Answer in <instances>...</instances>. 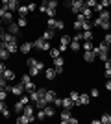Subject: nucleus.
<instances>
[{
	"instance_id": "1",
	"label": "nucleus",
	"mask_w": 111,
	"mask_h": 124,
	"mask_svg": "<svg viewBox=\"0 0 111 124\" xmlns=\"http://www.w3.org/2000/svg\"><path fill=\"white\" fill-rule=\"evenodd\" d=\"M30 102H32V100H30V94H28V93H24V94H21V98H19V102L15 104V108H13V109H15L17 113H21V111H22V108H24L26 104H30Z\"/></svg>"
},
{
	"instance_id": "2",
	"label": "nucleus",
	"mask_w": 111,
	"mask_h": 124,
	"mask_svg": "<svg viewBox=\"0 0 111 124\" xmlns=\"http://www.w3.org/2000/svg\"><path fill=\"white\" fill-rule=\"evenodd\" d=\"M33 48H37V50H44V52H48L52 46H50V41H46V39L39 37V39H35V41H33Z\"/></svg>"
},
{
	"instance_id": "3",
	"label": "nucleus",
	"mask_w": 111,
	"mask_h": 124,
	"mask_svg": "<svg viewBox=\"0 0 111 124\" xmlns=\"http://www.w3.org/2000/svg\"><path fill=\"white\" fill-rule=\"evenodd\" d=\"M6 91L11 94H15V96H21V94H24L26 91H24V85L22 83H17V85H9L7 83V87H6Z\"/></svg>"
},
{
	"instance_id": "4",
	"label": "nucleus",
	"mask_w": 111,
	"mask_h": 124,
	"mask_svg": "<svg viewBox=\"0 0 111 124\" xmlns=\"http://www.w3.org/2000/svg\"><path fill=\"white\" fill-rule=\"evenodd\" d=\"M83 6H85V0H70L69 2V8H70V11H72L74 15H78Z\"/></svg>"
},
{
	"instance_id": "5",
	"label": "nucleus",
	"mask_w": 111,
	"mask_h": 124,
	"mask_svg": "<svg viewBox=\"0 0 111 124\" xmlns=\"http://www.w3.org/2000/svg\"><path fill=\"white\" fill-rule=\"evenodd\" d=\"M59 120H61V122L63 124H78V119H74L72 115H70V111H67V109H63V113L59 115Z\"/></svg>"
},
{
	"instance_id": "6",
	"label": "nucleus",
	"mask_w": 111,
	"mask_h": 124,
	"mask_svg": "<svg viewBox=\"0 0 111 124\" xmlns=\"http://www.w3.org/2000/svg\"><path fill=\"white\" fill-rule=\"evenodd\" d=\"M41 70H44V63H43V61H39L35 67H28V74H30L32 78L41 76Z\"/></svg>"
},
{
	"instance_id": "7",
	"label": "nucleus",
	"mask_w": 111,
	"mask_h": 124,
	"mask_svg": "<svg viewBox=\"0 0 111 124\" xmlns=\"http://www.w3.org/2000/svg\"><path fill=\"white\" fill-rule=\"evenodd\" d=\"M44 93H46L44 87H37L33 93H30V100H32V102H37L39 98H44Z\"/></svg>"
},
{
	"instance_id": "8",
	"label": "nucleus",
	"mask_w": 111,
	"mask_h": 124,
	"mask_svg": "<svg viewBox=\"0 0 111 124\" xmlns=\"http://www.w3.org/2000/svg\"><path fill=\"white\" fill-rule=\"evenodd\" d=\"M93 26H96V28H102V30H111V21H100V19H95Z\"/></svg>"
},
{
	"instance_id": "9",
	"label": "nucleus",
	"mask_w": 111,
	"mask_h": 124,
	"mask_svg": "<svg viewBox=\"0 0 111 124\" xmlns=\"http://www.w3.org/2000/svg\"><path fill=\"white\" fill-rule=\"evenodd\" d=\"M69 45H70V37L69 35H61V39H59V50L61 52H65L67 48H69Z\"/></svg>"
},
{
	"instance_id": "10",
	"label": "nucleus",
	"mask_w": 111,
	"mask_h": 124,
	"mask_svg": "<svg viewBox=\"0 0 111 124\" xmlns=\"http://www.w3.org/2000/svg\"><path fill=\"white\" fill-rule=\"evenodd\" d=\"M32 48H33V43H30V41H24V43L21 45V46H19V52H22V54L26 56V54H30V52H32Z\"/></svg>"
},
{
	"instance_id": "11",
	"label": "nucleus",
	"mask_w": 111,
	"mask_h": 124,
	"mask_svg": "<svg viewBox=\"0 0 111 124\" xmlns=\"http://www.w3.org/2000/svg\"><path fill=\"white\" fill-rule=\"evenodd\" d=\"M83 59H85V63H93L96 59V52L95 50H85L83 52Z\"/></svg>"
},
{
	"instance_id": "12",
	"label": "nucleus",
	"mask_w": 111,
	"mask_h": 124,
	"mask_svg": "<svg viewBox=\"0 0 111 124\" xmlns=\"http://www.w3.org/2000/svg\"><path fill=\"white\" fill-rule=\"evenodd\" d=\"M109 48H111V45H107V43L102 41L100 45H95V48H93V50H95L96 54H100V52H109Z\"/></svg>"
},
{
	"instance_id": "13",
	"label": "nucleus",
	"mask_w": 111,
	"mask_h": 124,
	"mask_svg": "<svg viewBox=\"0 0 111 124\" xmlns=\"http://www.w3.org/2000/svg\"><path fill=\"white\" fill-rule=\"evenodd\" d=\"M58 98V94H56V91L54 89H46V93H44V100H46L48 104H52L54 100Z\"/></svg>"
},
{
	"instance_id": "14",
	"label": "nucleus",
	"mask_w": 111,
	"mask_h": 124,
	"mask_svg": "<svg viewBox=\"0 0 111 124\" xmlns=\"http://www.w3.org/2000/svg\"><path fill=\"white\" fill-rule=\"evenodd\" d=\"M89 102H91V94H87V93H80L78 106H89Z\"/></svg>"
},
{
	"instance_id": "15",
	"label": "nucleus",
	"mask_w": 111,
	"mask_h": 124,
	"mask_svg": "<svg viewBox=\"0 0 111 124\" xmlns=\"http://www.w3.org/2000/svg\"><path fill=\"white\" fill-rule=\"evenodd\" d=\"M6 30L9 31V33H13V35H17V33H19V30H21V26L17 24V22H7V28H6Z\"/></svg>"
},
{
	"instance_id": "16",
	"label": "nucleus",
	"mask_w": 111,
	"mask_h": 124,
	"mask_svg": "<svg viewBox=\"0 0 111 124\" xmlns=\"http://www.w3.org/2000/svg\"><path fill=\"white\" fill-rule=\"evenodd\" d=\"M2 41H4V45L6 43H17V35H13V33H9V31H4Z\"/></svg>"
},
{
	"instance_id": "17",
	"label": "nucleus",
	"mask_w": 111,
	"mask_h": 124,
	"mask_svg": "<svg viewBox=\"0 0 111 124\" xmlns=\"http://www.w3.org/2000/svg\"><path fill=\"white\" fill-rule=\"evenodd\" d=\"M74 106H76V104H74L72 100H70V96L63 98V102H61V108H63V109H67V111H70V109H72Z\"/></svg>"
},
{
	"instance_id": "18",
	"label": "nucleus",
	"mask_w": 111,
	"mask_h": 124,
	"mask_svg": "<svg viewBox=\"0 0 111 124\" xmlns=\"http://www.w3.org/2000/svg\"><path fill=\"white\" fill-rule=\"evenodd\" d=\"M4 46L9 54H17V52H19V45H17V43H6Z\"/></svg>"
},
{
	"instance_id": "19",
	"label": "nucleus",
	"mask_w": 111,
	"mask_h": 124,
	"mask_svg": "<svg viewBox=\"0 0 111 124\" xmlns=\"http://www.w3.org/2000/svg\"><path fill=\"white\" fill-rule=\"evenodd\" d=\"M2 76H4L7 82H13V80H15V70H13V69H6Z\"/></svg>"
},
{
	"instance_id": "20",
	"label": "nucleus",
	"mask_w": 111,
	"mask_h": 124,
	"mask_svg": "<svg viewBox=\"0 0 111 124\" xmlns=\"http://www.w3.org/2000/svg\"><path fill=\"white\" fill-rule=\"evenodd\" d=\"M22 113L26 115V117H35V113H33V106H32V104H26V106L22 108Z\"/></svg>"
},
{
	"instance_id": "21",
	"label": "nucleus",
	"mask_w": 111,
	"mask_h": 124,
	"mask_svg": "<svg viewBox=\"0 0 111 124\" xmlns=\"http://www.w3.org/2000/svg\"><path fill=\"white\" fill-rule=\"evenodd\" d=\"M32 120H35V117H26V115L22 113L19 119H17V122L19 124H28V122H32Z\"/></svg>"
},
{
	"instance_id": "22",
	"label": "nucleus",
	"mask_w": 111,
	"mask_h": 124,
	"mask_svg": "<svg viewBox=\"0 0 111 124\" xmlns=\"http://www.w3.org/2000/svg\"><path fill=\"white\" fill-rule=\"evenodd\" d=\"M0 113L4 115L6 119L9 117V108H7V104H6V100H4V102H0Z\"/></svg>"
},
{
	"instance_id": "23",
	"label": "nucleus",
	"mask_w": 111,
	"mask_h": 124,
	"mask_svg": "<svg viewBox=\"0 0 111 124\" xmlns=\"http://www.w3.org/2000/svg\"><path fill=\"white\" fill-rule=\"evenodd\" d=\"M44 76H46V80H54L58 76V72H56V69H44Z\"/></svg>"
},
{
	"instance_id": "24",
	"label": "nucleus",
	"mask_w": 111,
	"mask_h": 124,
	"mask_svg": "<svg viewBox=\"0 0 111 124\" xmlns=\"http://www.w3.org/2000/svg\"><path fill=\"white\" fill-rule=\"evenodd\" d=\"M80 48H81V41H78V39H72V41H70V50H72V52H78Z\"/></svg>"
},
{
	"instance_id": "25",
	"label": "nucleus",
	"mask_w": 111,
	"mask_h": 124,
	"mask_svg": "<svg viewBox=\"0 0 111 124\" xmlns=\"http://www.w3.org/2000/svg\"><path fill=\"white\" fill-rule=\"evenodd\" d=\"M19 6H21V4H19V0H9V4H7V9L15 13V11L19 9Z\"/></svg>"
},
{
	"instance_id": "26",
	"label": "nucleus",
	"mask_w": 111,
	"mask_h": 124,
	"mask_svg": "<svg viewBox=\"0 0 111 124\" xmlns=\"http://www.w3.org/2000/svg\"><path fill=\"white\" fill-rule=\"evenodd\" d=\"M54 35H56V30H44L41 37H43V39H46V41H50V39H52Z\"/></svg>"
},
{
	"instance_id": "27",
	"label": "nucleus",
	"mask_w": 111,
	"mask_h": 124,
	"mask_svg": "<svg viewBox=\"0 0 111 124\" xmlns=\"http://www.w3.org/2000/svg\"><path fill=\"white\" fill-rule=\"evenodd\" d=\"M44 115H46V117H54V115H56V108H54L52 104H48L46 108H44Z\"/></svg>"
},
{
	"instance_id": "28",
	"label": "nucleus",
	"mask_w": 111,
	"mask_h": 124,
	"mask_svg": "<svg viewBox=\"0 0 111 124\" xmlns=\"http://www.w3.org/2000/svg\"><path fill=\"white\" fill-rule=\"evenodd\" d=\"M96 19H100V21H111V13H109L107 9H104V11L100 13V15L96 17Z\"/></svg>"
},
{
	"instance_id": "29",
	"label": "nucleus",
	"mask_w": 111,
	"mask_h": 124,
	"mask_svg": "<svg viewBox=\"0 0 111 124\" xmlns=\"http://www.w3.org/2000/svg\"><path fill=\"white\" fill-rule=\"evenodd\" d=\"M104 76H106L107 80L111 78V59H107V61H106V69H104Z\"/></svg>"
},
{
	"instance_id": "30",
	"label": "nucleus",
	"mask_w": 111,
	"mask_h": 124,
	"mask_svg": "<svg viewBox=\"0 0 111 124\" xmlns=\"http://www.w3.org/2000/svg\"><path fill=\"white\" fill-rule=\"evenodd\" d=\"M35 89H37V85H35V83H33V82H28L26 85H24V91H26L28 94H30V93H33Z\"/></svg>"
},
{
	"instance_id": "31",
	"label": "nucleus",
	"mask_w": 111,
	"mask_h": 124,
	"mask_svg": "<svg viewBox=\"0 0 111 124\" xmlns=\"http://www.w3.org/2000/svg\"><path fill=\"white\" fill-rule=\"evenodd\" d=\"M81 41H93V31L91 30L81 31Z\"/></svg>"
},
{
	"instance_id": "32",
	"label": "nucleus",
	"mask_w": 111,
	"mask_h": 124,
	"mask_svg": "<svg viewBox=\"0 0 111 124\" xmlns=\"http://www.w3.org/2000/svg\"><path fill=\"white\" fill-rule=\"evenodd\" d=\"M46 106H48V102H46L44 98H39V100L35 102V108H37V109H44Z\"/></svg>"
},
{
	"instance_id": "33",
	"label": "nucleus",
	"mask_w": 111,
	"mask_h": 124,
	"mask_svg": "<svg viewBox=\"0 0 111 124\" xmlns=\"http://www.w3.org/2000/svg\"><path fill=\"white\" fill-rule=\"evenodd\" d=\"M96 59H100V61L106 63L109 59V52H100V54H96Z\"/></svg>"
},
{
	"instance_id": "34",
	"label": "nucleus",
	"mask_w": 111,
	"mask_h": 124,
	"mask_svg": "<svg viewBox=\"0 0 111 124\" xmlns=\"http://www.w3.org/2000/svg\"><path fill=\"white\" fill-rule=\"evenodd\" d=\"M9 56H11V54H9L7 50H6V46L2 48V50H0V61H6V59H9Z\"/></svg>"
},
{
	"instance_id": "35",
	"label": "nucleus",
	"mask_w": 111,
	"mask_h": 124,
	"mask_svg": "<svg viewBox=\"0 0 111 124\" xmlns=\"http://www.w3.org/2000/svg\"><path fill=\"white\" fill-rule=\"evenodd\" d=\"M2 21H4V22H11V21H13V11L7 9V11L4 13V17H2Z\"/></svg>"
},
{
	"instance_id": "36",
	"label": "nucleus",
	"mask_w": 111,
	"mask_h": 124,
	"mask_svg": "<svg viewBox=\"0 0 111 124\" xmlns=\"http://www.w3.org/2000/svg\"><path fill=\"white\" fill-rule=\"evenodd\" d=\"M69 96H70V100H72V102L78 106V100H80V93H78V91H70Z\"/></svg>"
},
{
	"instance_id": "37",
	"label": "nucleus",
	"mask_w": 111,
	"mask_h": 124,
	"mask_svg": "<svg viewBox=\"0 0 111 124\" xmlns=\"http://www.w3.org/2000/svg\"><path fill=\"white\" fill-rule=\"evenodd\" d=\"M81 48H83V52L85 50H93L95 45H93V41H83V43H81Z\"/></svg>"
},
{
	"instance_id": "38",
	"label": "nucleus",
	"mask_w": 111,
	"mask_h": 124,
	"mask_svg": "<svg viewBox=\"0 0 111 124\" xmlns=\"http://www.w3.org/2000/svg\"><path fill=\"white\" fill-rule=\"evenodd\" d=\"M54 67H65V59L61 56H59V57H54Z\"/></svg>"
},
{
	"instance_id": "39",
	"label": "nucleus",
	"mask_w": 111,
	"mask_h": 124,
	"mask_svg": "<svg viewBox=\"0 0 111 124\" xmlns=\"http://www.w3.org/2000/svg\"><path fill=\"white\" fill-rule=\"evenodd\" d=\"M17 24L21 26V28H24V26H28V19L24 15H19V21H17Z\"/></svg>"
},
{
	"instance_id": "40",
	"label": "nucleus",
	"mask_w": 111,
	"mask_h": 124,
	"mask_svg": "<svg viewBox=\"0 0 111 124\" xmlns=\"http://www.w3.org/2000/svg\"><path fill=\"white\" fill-rule=\"evenodd\" d=\"M48 52H50L52 59H54V57H59V56H61V50H59V48H56V46H52V48H50Z\"/></svg>"
},
{
	"instance_id": "41",
	"label": "nucleus",
	"mask_w": 111,
	"mask_h": 124,
	"mask_svg": "<svg viewBox=\"0 0 111 124\" xmlns=\"http://www.w3.org/2000/svg\"><path fill=\"white\" fill-rule=\"evenodd\" d=\"M17 13H19V15H24V17H26L28 15V13H30V11H28V6H19V9H17Z\"/></svg>"
},
{
	"instance_id": "42",
	"label": "nucleus",
	"mask_w": 111,
	"mask_h": 124,
	"mask_svg": "<svg viewBox=\"0 0 111 124\" xmlns=\"http://www.w3.org/2000/svg\"><path fill=\"white\" fill-rule=\"evenodd\" d=\"M100 122H102V124H111V115H109V113H104V115L100 117Z\"/></svg>"
},
{
	"instance_id": "43",
	"label": "nucleus",
	"mask_w": 111,
	"mask_h": 124,
	"mask_svg": "<svg viewBox=\"0 0 111 124\" xmlns=\"http://www.w3.org/2000/svg\"><path fill=\"white\" fill-rule=\"evenodd\" d=\"M46 8L56 11V8H58V0H46Z\"/></svg>"
},
{
	"instance_id": "44",
	"label": "nucleus",
	"mask_w": 111,
	"mask_h": 124,
	"mask_svg": "<svg viewBox=\"0 0 111 124\" xmlns=\"http://www.w3.org/2000/svg\"><path fill=\"white\" fill-rule=\"evenodd\" d=\"M35 119H39V120L46 119V115H44V109H37V113H35Z\"/></svg>"
},
{
	"instance_id": "45",
	"label": "nucleus",
	"mask_w": 111,
	"mask_h": 124,
	"mask_svg": "<svg viewBox=\"0 0 111 124\" xmlns=\"http://www.w3.org/2000/svg\"><path fill=\"white\" fill-rule=\"evenodd\" d=\"M89 94H91V96H93V98H98V96H100V91H98V89H96V87H93V89H91V91H89Z\"/></svg>"
},
{
	"instance_id": "46",
	"label": "nucleus",
	"mask_w": 111,
	"mask_h": 124,
	"mask_svg": "<svg viewBox=\"0 0 111 124\" xmlns=\"http://www.w3.org/2000/svg\"><path fill=\"white\" fill-rule=\"evenodd\" d=\"M96 4H98V0H85V6H87V8H91V9H93Z\"/></svg>"
},
{
	"instance_id": "47",
	"label": "nucleus",
	"mask_w": 111,
	"mask_h": 124,
	"mask_svg": "<svg viewBox=\"0 0 111 124\" xmlns=\"http://www.w3.org/2000/svg\"><path fill=\"white\" fill-rule=\"evenodd\" d=\"M7 94H9V93H7L6 89H0V102H4V100L7 98Z\"/></svg>"
},
{
	"instance_id": "48",
	"label": "nucleus",
	"mask_w": 111,
	"mask_h": 124,
	"mask_svg": "<svg viewBox=\"0 0 111 124\" xmlns=\"http://www.w3.org/2000/svg\"><path fill=\"white\" fill-rule=\"evenodd\" d=\"M7 83H9V82H7L4 76H0V89H6V87H7Z\"/></svg>"
},
{
	"instance_id": "49",
	"label": "nucleus",
	"mask_w": 111,
	"mask_h": 124,
	"mask_svg": "<svg viewBox=\"0 0 111 124\" xmlns=\"http://www.w3.org/2000/svg\"><path fill=\"white\" fill-rule=\"evenodd\" d=\"M81 24H83V21H78V19H76L74 24H72V28H74V30H81Z\"/></svg>"
},
{
	"instance_id": "50",
	"label": "nucleus",
	"mask_w": 111,
	"mask_h": 124,
	"mask_svg": "<svg viewBox=\"0 0 111 124\" xmlns=\"http://www.w3.org/2000/svg\"><path fill=\"white\" fill-rule=\"evenodd\" d=\"M93 11H96V13H102V11H104V6H102L100 2H98V4H96L95 8H93Z\"/></svg>"
},
{
	"instance_id": "51",
	"label": "nucleus",
	"mask_w": 111,
	"mask_h": 124,
	"mask_svg": "<svg viewBox=\"0 0 111 124\" xmlns=\"http://www.w3.org/2000/svg\"><path fill=\"white\" fill-rule=\"evenodd\" d=\"M28 11H30V13H33V11H37V4H33V2H30V4H28Z\"/></svg>"
},
{
	"instance_id": "52",
	"label": "nucleus",
	"mask_w": 111,
	"mask_h": 124,
	"mask_svg": "<svg viewBox=\"0 0 111 124\" xmlns=\"http://www.w3.org/2000/svg\"><path fill=\"white\" fill-rule=\"evenodd\" d=\"M61 102H63V98H56L52 102V106H54V108H61Z\"/></svg>"
},
{
	"instance_id": "53",
	"label": "nucleus",
	"mask_w": 111,
	"mask_h": 124,
	"mask_svg": "<svg viewBox=\"0 0 111 124\" xmlns=\"http://www.w3.org/2000/svg\"><path fill=\"white\" fill-rule=\"evenodd\" d=\"M98 2H100V4L104 6V9H106V8H109V6H111V0H98Z\"/></svg>"
},
{
	"instance_id": "54",
	"label": "nucleus",
	"mask_w": 111,
	"mask_h": 124,
	"mask_svg": "<svg viewBox=\"0 0 111 124\" xmlns=\"http://www.w3.org/2000/svg\"><path fill=\"white\" fill-rule=\"evenodd\" d=\"M6 65H4V61H0V76H2V74H4V70H6Z\"/></svg>"
},
{
	"instance_id": "55",
	"label": "nucleus",
	"mask_w": 111,
	"mask_h": 124,
	"mask_svg": "<svg viewBox=\"0 0 111 124\" xmlns=\"http://www.w3.org/2000/svg\"><path fill=\"white\" fill-rule=\"evenodd\" d=\"M104 43H107V45H111V33H107V35L104 37Z\"/></svg>"
},
{
	"instance_id": "56",
	"label": "nucleus",
	"mask_w": 111,
	"mask_h": 124,
	"mask_svg": "<svg viewBox=\"0 0 111 124\" xmlns=\"http://www.w3.org/2000/svg\"><path fill=\"white\" fill-rule=\"evenodd\" d=\"M54 69H56V72H58V74H63V70H65V67H54Z\"/></svg>"
},
{
	"instance_id": "57",
	"label": "nucleus",
	"mask_w": 111,
	"mask_h": 124,
	"mask_svg": "<svg viewBox=\"0 0 111 124\" xmlns=\"http://www.w3.org/2000/svg\"><path fill=\"white\" fill-rule=\"evenodd\" d=\"M106 89H107V91H109V93H111V78H109V80H107V82H106Z\"/></svg>"
},
{
	"instance_id": "58",
	"label": "nucleus",
	"mask_w": 111,
	"mask_h": 124,
	"mask_svg": "<svg viewBox=\"0 0 111 124\" xmlns=\"http://www.w3.org/2000/svg\"><path fill=\"white\" fill-rule=\"evenodd\" d=\"M2 35H4V28L0 26V41H2Z\"/></svg>"
},
{
	"instance_id": "59",
	"label": "nucleus",
	"mask_w": 111,
	"mask_h": 124,
	"mask_svg": "<svg viewBox=\"0 0 111 124\" xmlns=\"http://www.w3.org/2000/svg\"><path fill=\"white\" fill-rule=\"evenodd\" d=\"M2 48H4V41H0V50H2Z\"/></svg>"
},
{
	"instance_id": "60",
	"label": "nucleus",
	"mask_w": 111,
	"mask_h": 124,
	"mask_svg": "<svg viewBox=\"0 0 111 124\" xmlns=\"http://www.w3.org/2000/svg\"><path fill=\"white\" fill-rule=\"evenodd\" d=\"M2 22H4V21H2V19H0V26H2Z\"/></svg>"
}]
</instances>
